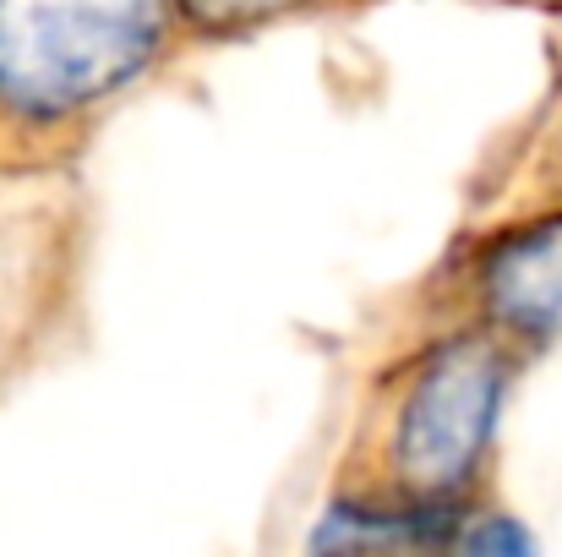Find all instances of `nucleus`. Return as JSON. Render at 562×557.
I'll use <instances>...</instances> for the list:
<instances>
[{"label": "nucleus", "instance_id": "obj_1", "mask_svg": "<svg viewBox=\"0 0 562 557\" xmlns=\"http://www.w3.org/2000/svg\"><path fill=\"white\" fill-rule=\"evenodd\" d=\"M165 38V0H0V126L49 132L126 88Z\"/></svg>", "mask_w": 562, "mask_h": 557}, {"label": "nucleus", "instance_id": "obj_2", "mask_svg": "<svg viewBox=\"0 0 562 557\" xmlns=\"http://www.w3.org/2000/svg\"><path fill=\"white\" fill-rule=\"evenodd\" d=\"M503 350L486 339H448L420 367L393 437V465L420 498H448L475 476L503 410Z\"/></svg>", "mask_w": 562, "mask_h": 557}, {"label": "nucleus", "instance_id": "obj_3", "mask_svg": "<svg viewBox=\"0 0 562 557\" xmlns=\"http://www.w3.org/2000/svg\"><path fill=\"white\" fill-rule=\"evenodd\" d=\"M481 290L508 328L547 339L562 323V213L508 230L481 263Z\"/></svg>", "mask_w": 562, "mask_h": 557}, {"label": "nucleus", "instance_id": "obj_4", "mask_svg": "<svg viewBox=\"0 0 562 557\" xmlns=\"http://www.w3.org/2000/svg\"><path fill=\"white\" fill-rule=\"evenodd\" d=\"M442 536L437 531H426L420 520H409V514H393V509H334L328 520H323V531L312 536V547L317 553H328V547H437Z\"/></svg>", "mask_w": 562, "mask_h": 557}, {"label": "nucleus", "instance_id": "obj_5", "mask_svg": "<svg viewBox=\"0 0 562 557\" xmlns=\"http://www.w3.org/2000/svg\"><path fill=\"white\" fill-rule=\"evenodd\" d=\"M284 5L290 0H187V11L202 27H246V22H262Z\"/></svg>", "mask_w": 562, "mask_h": 557}, {"label": "nucleus", "instance_id": "obj_6", "mask_svg": "<svg viewBox=\"0 0 562 557\" xmlns=\"http://www.w3.org/2000/svg\"><path fill=\"white\" fill-rule=\"evenodd\" d=\"M459 553H497V557H514V553H530V536L514 525V520H481L475 531L459 536Z\"/></svg>", "mask_w": 562, "mask_h": 557}]
</instances>
